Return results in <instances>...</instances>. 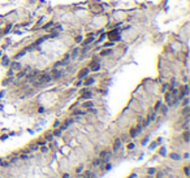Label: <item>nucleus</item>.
<instances>
[{
  "label": "nucleus",
  "mask_w": 190,
  "mask_h": 178,
  "mask_svg": "<svg viewBox=\"0 0 190 178\" xmlns=\"http://www.w3.org/2000/svg\"><path fill=\"white\" fill-rule=\"evenodd\" d=\"M22 152H24V153H25V155H26V153H30V152H31V150H30V148H26V150H24Z\"/></svg>",
  "instance_id": "obj_42"
},
{
  "label": "nucleus",
  "mask_w": 190,
  "mask_h": 178,
  "mask_svg": "<svg viewBox=\"0 0 190 178\" xmlns=\"http://www.w3.org/2000/svg\"><path fill=\"white\" fill-rule=\"evenodd\" d=\"M89 68H85V69H82L81 72L78 73V75H77V78H78V79H83L85 77H87V74H89Z\"/></svg>",
  "instance_id": "obj_4"
},
{
  "label": "nucleus",
  "mask_w": 190,
  "mask_h": 178,
  "mask_svg": "<svg viewBox=\"0 0 190 178\" xmlns=\"http://www.w3.org/2000/svg\"><path fill=\"white\" fill-rule=\"evenodd\" d=\"M184 140H185V142H186V143L189 142V131H187V130H186V131H185V133H184Z\"/></svg>",
  "instance_id": "obj_22"
},
{
  "label": "nucleus",
  "mask_w": 190,
  "mask_h": 178,
  "mask_svg": "<svg viewBox=\"0 0 190 178\" xmlns=\"http://www.w3.org/2000/svg\"><path fill=\"white\" fill-rule=\"evenodd\" d=\"M89 68H90L89 70H92V72H99V70H100V64H99V60L94 58V61L90 64Z\"/></svg>",
  "instance_id": "obj_1"
},
{
  "label": "nucleus",
  "mask_w": 190,
  "mask_h": 178,
  "mask_svg": "<svg viewBox=\"0 0 190 178\" xmlns=\"http://www.w3.org/2000/svg\"><path fill=\"white\" fill-rule=\"evenodd\" d=\"M3 96H4V91H0V99H1Z\"/></svg>",
  "instance_id": "obj_50"
},
{
  "label": "nucleus",
  "mask_w": 190,
  "mask_h": 178,
  "mask_svg": "<svg viewBox=\"0 0 190 178\" xmlns=\"http://www.w3.org/2000/svg\"><path fill=\"white\" fill-rule=\"evenodd\" d=\"M52 134H53V136H60V135H61V130H60V129H57V130H55Z\"/></svg>",
  "instance_id": "obj_23"
},
{
  "label": "nucleus",
  "mask_w": 190,
  "mask_h": 178,
  "mask_svg": "<svg viewBox=\"0 0 190 178\" xmlns=\"http://www.w3.org/2000/svg\"><path fill=\"white\" fill-rule=\"evenodd\" d=\"M9 164H11V163L5 161V160H0V165H1V166H4V168L9 166Z\"/></svg>",
  "instance_id": "obj_21"
},
{
  "label": "nucleus",
  "mask_w": 190,
  "mask_h": 178,
  "mask_svg": "<svg viewBox=\"0 0 190 178\" xmlns=\"http://www.w3.org/2000/svg\"><path fill=\"white\" fill-rule=\"evenodd\" d=\"M91 96H92V94L86 89V90H85V92H83V95H82V99H90Z\"/></svg>",
  "instance_id": "obj_9"
},
{
  "label": "nucleus",
  "mask_w": 190,
  "mask_h": 178,
  "mask_svg": "<svg viewBox=\"0 0 190 178\" xmlns=\"http://www.w3.org/2000/svg\"><path fill=\"white\" fill-rule=\"evenodd\" d=\"M82 170H83V165H79V166L75 169V173H77V174H81Z\"/></svg>",
  "instance_id": "obj_24"
},
{
  "label": "nucleus",
  "mask_w": 190,
  "mask_h": 178,
  "mask_svg": "<svg viewBox=\"0 0 190 178\" xmlns=\"http://www.w3.org/2000/svg\"><path fill=\"white\" fill-rule=\"evenodd\" d=\"M3 65H4V66H8V65H9V58H8V57H4Z\"/></svg>",
  "instance_id": "obj_25"
},
{
  "label": "nucleus",
  "mask_w": 190,
  "mask_h": 178,
  "mask_svg": "<svg viewBox=\"0 0 190 178\" xmlns=\"http://www.w3.org/2000/svg\"><path fill=\"white\" fill-rule=\"evenodd\" d=\"M82 39H83V38H82L81 35L77 36V38H75V43H81V42H82Z\"/></svg>",
  "instance_id": "obj_34"
},
{
  "label": "nucleus",
  "mask_w": 190,
  "mask_h": 178,
  "mask_svg": "<svg viewBox=\"0 0 190 178\" xmlns=\"http://www.w3.org/2000/svg\"><path fill=\"white\" fill-rule=\"evenodd\" d=\"M83 107L85 108H92V107H94V103H92V101H86V103L83 104Z\"/></svg>",
  "instance_id": "obj_20"
},
{
  "label": "nucleus",
  "mask_w": 190,
  "mask_h": 178,
  "mask_svg": "<svg viewBox=\"0 0 190 178\" xmlns=\"http://www.w3.org/2000/svg\"><path fill=\"white\" fill-rule=\"evenodd\" d=\"M184 157H185V159H189V153L186 152V153H185V155H184Z\"/></svg>",
  "instance_id": "obj_49"
},
{
  "label": "nucleus",
  "mask_w": 190,
  "mask_h": 178,
  "mask_svg": "<svg viewBox=\"0 0 190 178\" xmlns=\"http://www.w3.org/2000/svg\"><path fill=\"white\" fill-rule=\"evenodd\" d=\"M11 66H12V70H20L21 69V64H20V62H16V61L12 62Z\"/></svg>",
  "instance_id": "obj_6"
},
{
  "label": "nucleus",
  "mask_w": 190,
  "mask_h": 178,
  "mask_svg": "<svg viewBox=\"0 0 190 178\" xmlns=\"http://www.w3.org/2000/svg\"><path fill=\"white\" fill-rule=\"evenodd\" d=\"M146 178H152V177H151V174H148V175H147V177H146Z\"/></svg>",
  "instance_id": "obj_52"
},
{
  "label": "nucleus",
  "mask_w": 190,
  "mask_h": 178,
  "mask_svg": "<svg viewBox=\"0 0 190 178\" xmlns=\"http://www.w3.org/2000/svg\"><path fill=\"white\" fill-rule=\"evenodd\" d=\"M113 44H115V42H108V43H106V44H104V47H112Z\"/></svg>",
  "instance_id": "obj_35"
},
{
  "label": "nucleus",
  "mask_w": 190,
  "mask_h": 178,
  "mask_svg": "<svg viewBox=\"0 0 190 178\" xmlns=\"http://www.w3.org/2000/svg\"><path fill=\"white\" fill-rule=\"evenodd\" d=\"M38 74H39V72H38V70H35V72H33L30 75H29V77H28V79H29V81H33V79H36V75H38Z\"/></svg>",
  "instance_id": "obj_8"
},
{
  "label": "nucleus",
  "mask_w": 190,
  "mask_h": 178,
  "mask_svg": "<svg viewBox=\"0 0 190 178\" xmlns=\"http://www.w3.org/2000/svg\"><path fill=\"white\" fill-rule=\"evenodd\" d=\"M165 101L170 105V101H172V95H170V92H165Z\"/></svg>",
  "instance_id": "obj_13"
},
{
  "label": "nucleus",
  "mask_w": 190,
  "mask_h": 178,
  "mask_svg": "<svg viewBox=\"0 0 190 178\" xmlns=\"http://www.w3.org/2000/svg\"><path fill=\"white\" fill-rule=\"evenodd\" d=\"M53 138H55V136H53L52 133H47L44 135V140H46V142H51V140H53Z\"/></svg>",
  "instance_id": "obj_7"
},
{
  "label": "nucleus",
  "mask_w": 190,
  "mask_h": 178,
  "mask_svg": "<svg viewBox=\"0 0 190 178\" xmlns=\"http://www.w3.org/2000/svg\"><path fill=\"white\" fill-rule=\"evenodd\" d=\"M61 75H63V72H60V70H57V69L53 68V70H52V78L53 79H59Z\"/></svg>",
  "instance_id": "obj_5"
},
{
  "label": "nucleus",
  "mask_w": 190,
  "mask_h": 178,
  "mask_svg": "<svg viewBox=\"0 0 190 178\" xmlns=\"http://www.w3.org/2000/svg\"><path fill=\"white\" fill-rule=\"evenodd\" d=\"M78 53H79V50H78V48H74V50H73V52H72V55H70V56H72V58H75L77 56H78Z\"/></svg>",
  "instance_id": "obj_16"
},
{
  "label": "nucleus",
  "mask_w": 190,
  "mask_h": 178,
  "mask_svg": "<svg viewBox=\"0 0 190 178\" xmlns=\"http://www.w3.org/2000/svg\"><path fill=\"white\" fill-rule=\"evenodd\" d=\"M167 111H168V107H163L162 108V113L163 114H167Z\"/></svg>",
  "instance_id": "obj_36"
},
{
  "label": "nucleus",
  "mask_w": 190,
  "mask_h": 178,
  "mask_svg": "<svg viewBox=\"0 0 190 178\" xmlns=\"http://www.w3.org/2000/svg\"><path fill=\"white\" fill-rule=\"evenodd\" d=\"M60 126V121H55V124H53V128H59Z\"/></svg>",
  "instance_id": "obj_41"
},
{
  "label": "nucleus",
  "mask_w": 190,
  "mask_h": 178,
  "mask_svg": "<svg viewBox=\"0 0 190 178\" xmlns=\"http://www.w3.org/2000/svg\"><path fill=\"white\" fill-rule=\"evenodd\" d=\"M121 139L120 138H117V139H115V143H113V147H112V151H113V152H117L119 150H120L121 148Z\"/></svg>",
  "instance_id": "obj_2"
},
{
  "label": "nucleus",
  "mask_w": 190,
  "mask_h": 178,
  "mask_svg": "<svg viewBox=\"0 0 190 178\" xmlns=\"http://www.w3.org/2000/svg\"><path fill=\"white\" fill-rule=\"evenodd\" d=\"M155 172H156V169H155V168H150V169L147 170L148 174H155Z\"/></svg>",
  "instance_id": "obj_30"
},
{
  "label": "nucleus",
  "mask_w": 190,
  "mask_h": 178,
  "mask_svg": "<svg viewBox=\"0 0 190 178\" xmlns=\"http://www.w3.org/2000/svg\"><path fill=\"white\" fill-rule=\"evenodd\" d=\"M102 163H103V160H102L100 157H98V159H95L94 161H92V165H94V166H100Z\"/></svg>",
  "instance_id": "obj_10"
},
{
  "label": "nucleus",
  "mask_w": 190,
  "mask_h": 178,
  "mask_svg": "<svg viewBox=\"0 0 190 178\" xmlns=\"http://www.w3.org/2000/svg\"><path fill=\"white\" fill-rule=\"evenodd\" d=\"M94 42V35H90L89 38L86 39V42H83V46H89L90 43H92Z\"/></svg>",
  "instance_id": "obj_12"
},
{
  "label": "nucleus",
  "mask_w": 190,
  "mask_h": 178,
  "mask_svg": "<svg viewBox=\"0 0 190 178\" xmlns=\"http://www.w3.org/2000/svg\"><path fill=\"white\" fill-rule=\"evenodd\" d=\"M104 38H106V34H103V35H102L100 38H99L98 40H96V43H99V42H102V40H104Z\"/></svg>",
  "instance_id": "obj_39"
},
{
  "label": "nucleus",
  "mask_w": 190,
  "mask_h": 178,
  "mask_svg": "<svg viewBox=\"0 0 190 178\" xmlns=\"http://www.w3.org/2000/svg\"><path fill=\"white\" fill-rule=\"evenodd\" d=\"M25 75H26V70H22V72L18 73V75H17V77H18V78H22V77H25Z\"/></svg>",
  "instance_id": "obj_26"
},
{
  "label": "nucleus",
  "mask_w": 190,
  "mask_h": 178,
  "mask_svg": "<svg viewBox=\"0 0 190 178\" xmlns=\"http://www.w3.org/2000/svg\"><path fill=\"white\" fill-rule=\"evenodd\" d=\"M46 143H47L46 140H39V142L36 143V144H38V146H46Z\"/></svg>",
  "instance_id": "obj_37"
},
{
  "label": "nucleus",
  "mask_w": 190,
  "mask_h": 178,
  "mask_svg": "<svg viewBox=\"0 0 190 178\" xmlns=\"http://www.w3.org/2000/svg\"><path fill=\"white\" fill-rule=\"evenodd\" d=\"M81 178H96V175H95V173L91 172V170H85L83 174L81 175Z\"/></svg>",
  "instance_id": "obj_3"
},
{
  "label": "nucleus",
  "mask_w": 190,
  "mask_h": 178,
  "mask_svg": "<svg viewBox=\"0 0 190 178\" xmlns=\"http://www.w3.org/2000/svg\"><path fill=\"white\" fill-rule=\"evenodd\" d=\"M138 134H139V133L137 131V129H131V130H130V134H129V135H130V138H135Z\"/></svg>",
  "instance_id": "obj_14"
},
{
  "label": "nucleus",
  "mask_w": 190,
  "mask_h": 178,
  "mask_svg": "<svg viewBox=\"0 0 190 178\" xmlns=\"http://www.w3.org/2000/svg\"><path fill=\"white\" fill-rule=\"evenodd\" d=\"M169 157L173 160H181V155H178V153H169Z\"/></svg>",
  "instance_id": "obj_11"
},
{
  "label": "nucleus",
  "mask_w": 190,
  "mask_h": 178,
  "mask_svg": "<svg viewBox=\"0 0 190 178\" xmlns=\"http://www.w3.org/2000/svg\"><path fill=\"white\" fill-rule=\"evenodd\" d=\"M160 155H162V156H165V155H167V150H165L164 147L160 148Z\"/></svg>",
  "instance_id": "obj_27"
},
{
  "label": "nucleus",
  "mask_w": 190,
  "mask_h": 178,
  "mask_svg": "<svg viewBox=\"0 0 190 178\" xmlns=\"http://www.w3.org/2000/svg\"><path fill=\"white\" fill-rule=\"evenodd\" d=\"M126 138H128L126 135H123V138H120V139H121V142H126Z\"/></svg>",
  "instance_id": "obj_44"
},
{
  "label": "nucleus",
  "mask_w": 190,
  "mask_h": 178,
  "mask_svg": "<svg viewBox=\"0 0 190 178\" xmlns=\"http://www.w3.org/2000/svg\"><path fill=\"white\" fill-rule=\"evenodd\" d=\"M128 178H137V174H135V173H134V174H131L130 177H128Z\"/></svg>",
  "instance_id": "obj_48"
},
{
  "label": "nucleus",
  "mask_w": 190,
  "mask_h": 178,
  "mask_svg": "<svg viewBox=\"0 0 190 178\" xmlns=\"http://www.w3.org/2000/svg\"><path fill=\"white\" fill-rule=\"evenodd\" d=\"M21 159H22V160H25V159H28V156H26V155H24V153H22V155H21Z\"/></svg>",
  "instance_id": "obj_46"
},
{
  "label": "nucleus",
  "mask_w": 190,
  "mask_h": 178,
  "mask_svg": "<svg viewBox=\"0 0 190 178\" xmlns=\"http://www.w3.org/2000/svg\"><path fill=\"white\" fill-rule=\"evenodd\" d=\"M162 105H163V103H162V101L159 100V101H158L156 104H155V108H154V111H155V112H156V111H159V109L162 108Z\"/></svg>",
  "instance_id": "obj_19"
},
{
  "label": "nucleus",
  "mask_w": 190,
  "mask_h": 178,
  "mask_svg": "<svg viewBox=\"0 0 190 178\" xmlns=\"http://www.w3.org/2000/svg\"><path fill=\"white\" fill-rule=\"evenodd\" d=\"M187 104H189V99H187V97H185V99H184V101H182V105H184V107H186Z\"/></svg>",
  "instance_id": "obj_33"
},
{
  "label": "nucleus",
  "mask_w": 190,
  "mask_h": 178,
  "mask_svg": "<svg viewBox=\"0 0 190 178\" xmlns=\"http://www.w3.org/2000/svg\"><path fill=\"white\" fill-rule=\"evenodd\" d=\"M29 148H30L31 151H38V144H31Z\"/></svg>",
  "instance_id": "obj_29"
},
{
  "label": "nucleus",
  "mask_w": 190,
  "mask_h": 178,
  "mask_svg": "<svg viewBox=\"0 0 190 178\" xmlns=\"http://www.w3.org/2000/svg\"><path fill=\"white\" fill-rule=\"evenodd\" d=\"M73 122H74V118H68V120L65 121V122L63 124V125H65V126H67V128H68V126H69V125H72Z\"/></svg>",
  "instance_id": "obj_18"
},
{
  "label": "nucleus",
  "mask_w": 190,
  "mask_h": 178,
  "mask_svg": "<svg viewBox=\"0 0 190 178\" xmlns=\"http://www.w3.org/2000/svg\"><path fill=\"white\" fill-rule=\"evenodd\" d=\"M112 52H113L112 50H104V51H102V52H100V55L102 56H108V55H111Z\"/></svg>",
  "instance_id": "obj_17"
},
{
  "label": "nucleus",
  "mask_w": 190,
  "mask_h": 178,
  "mask_svg": "<svg viewBox=\"0 0 190 178\" xmlns=\"http://www.w3.org/2000/svg\"><path fill=\"white\" fill-rule=\"evenodd\" d=\"M40 151H42L43 153L48 152V147H46V146H42V148H40Z\"/></svg>",
  "instance_id": "obj_32"
},
{
  "label": "nucleus",
  "mask_w": 190,
  "mask_h": 178,
  "mask_svg": "<svg viewBox=\"0 0 190 178\" xmlns=\"http://www.w3.org/2000/svg\"><path fill=\"white\" fill-rule=\"evenodd\" d=\"M81 85H82V79H78V82L75 83V86H81Z\"/></svg>",
  "instance_id": "obj_45"
},
{
  "label": "nucleus",
  "mask_w": 190,
  "mask_h": 178,
  "mask_svg": "<svg viewBox=\"0 0 190 178\" xmlns=\"http://www.w3.org/2000/svg\"><path fill=\"white\" fill-rule=\"evenodd\" d=\"M134 147H135L134 143H129V144H128V150H133Z\"/></svg>",
  "instance_id": "obj_38"
},
{
  "label": "nucleus",
  "mask_w": 190,
  "mask_h": 178,
  "mask_svg": "<svg viewBox=\"0 0 190 178\" xmlns=\"http://www.w3.org/2000/svg\"><path fill=\"white\" fill-rule=\"evenodd\" d=\"M74 114H77V116H82V114H86V112H85V111H75Z\"/></svg>",
  "instance_id": "obj_28"
},
{
  "label": "nucleus",
  "mask_w": 190,
  "mask_h": 178,
  "mask_svg": "<svg viewBox=\"0 0 190 178\" xmlns=\"http://www.w3.org/2000/svg\"><path fill=\"white\" fill-rule=\"evenodd\" d=\"M167 87H168V85H164V86H163V92H165V90H167Z\"/></svg>",
  "instance_id": "obj_47"
},
{
  "label": "nucleus",
  "mask_w": 190,
  "mask_h": 178,
  "mask_svg": "<svg viewBox=\"0 0 190 178\" xmlns=\"http://www.w3.org/2000/svg\"><path fill=\"white\" fill-rule=\"evenodd\" d=\"M187 113H189V107H185L184 108V111H182V114H185V116H187Z\"/></svg>",
  "instance_id": "obj_31"
},
{
  "label": "nucleus",
  "mask_w": 190,
  "mask_h": 178,
  "mask_svg": "<svg viewBox=\"0 0 190 178\" xmlns=\"http://www.w3.org/2000/svg\"><path fill=\"white\" fill-rule=\"evenodd\" d=\"M184 172H185V175H189V166H185V169H184Z\"/></svg>",
  "instance_id": "obj_40"
},
{
  "label": "nucleus",
  "mask_w": 190,
  "mask_h": 178,
  "mask_svg": "<svg viewBox=\"0 0 190 178\" xmlns=\"http://www.w3.org/2000/svg\"><path fill=\"white\" fill-rule=\"evenodd\" d=\"M111 168H112V165H111V164H107L106 166H104V169H106V170H109Z\"/></svg>",
  "instance_id": "obj_43"
},
{
  "label": "nucleus",
  "mask_w": 190,
  "mask_h": 178,
  "mask_svg": "<svg viewBox=\"0 0 190 178\" xmlns=\"http://www.w3.org/2000/svg\"><path fill=\"white\" fill-rule=\"evenodd\" d=\"M95 82L94 78H87L86 81H85V86H90V85H92Z\"/></svg>",
  "instance_id": "obj_15"
},
{
  "label": "nucleus",
  "mask_w": 190,
  "mask_h": 178,
  "mask_svg": "<svg viewBox=\"0 0 190 178\" xmlns=\"http://www.w3.org/2000/svg\"><path fill=\"white\" fill-rule=\"evenodd\" d=\"M63 178H69V174H68V173H67V174H64V175H63Z\"/></svg>",
  "instance_id": "obj_51"
}]
</instances>
